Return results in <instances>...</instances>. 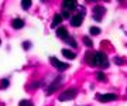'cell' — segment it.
<instances>
[{
  "label": "cell",
  "mask_w": 127,
  "mask_h": 106,
  "mask_svg": "<svg viewBox=\"0 0 127 106\" xmlns=\"http://www.w3.org/2000/svg\"><path fill=\"white\" fill-rule=\"evenodd\" d=\"M78 3L76 1H72V0H65L62 3V7L65 9V11H71V10H75L76 9Z\"/></svg>",
  "instance_id": "cell-6"
},
{
  "label": "cell",
  "mask_w": 127,
  "mask_h": 106,
  "mask_svg": "<svg viewBox=\"0 0 127 106\" xmlns=\"http://www.w3.org/2000/svg\"><path fill=\"white\" fill-rule=\"evenodd\" d=\"M50 62L52 65H54L55 68H58L59 71H65V69H68L69 68V65L68 64H65V62H61V61H58L55 57H51L50 58Z\"/></svg>",
  "instance_id": "cell-3"
},
{
  "label": "cell",
  "mask_w": 127,
  "mask_h": 106,
  "mask_svg": "<svg viewBox=\"0 0 127 106\" xmlns=\"http://www.w3.org/2000/svg\"><path fill=\"white\" fill-rule=\"evenodd\" d=\"M61 16H62V19H68V17H69V13H68V11H64Z\"/></svg>",
  "instance_id": "cell-19"
},
{
  "label": "cell",
  "mask_w": 127,
  "mask_h": 106,
  "mask_svg": "<svg viewBox=\"0 0 127 106\" xmlns=\"http://www.w3.org/2000/svg\"><path fill=\"white\" fill-rule=\"evenodd\" d=\"M89 62H91L92 65L102 67V68L109 67L107 57H106V54H104V52H102V51H97V52H93V54H91V57H89Z\"/></svg>",
  "instance_id": "cell-1"
},
{
  "label": "cell",
  "mask_w": 127,
  "mask_h": 106,
  "mask_svg": "<svg viewBox=\"0 0 127 106\" xmlns=\"http://www.w3.org/2000/svg\"><path fill=\"white\" fill-rule=\"evenodd\" d=\"M61 21H62V16H61V14H55L54 20H52V23H51V27H57L58 24H61Z\"/></svg>",
  "instance_id": "cell-12"
},
{
  "label": "cell",
  "mask_w": 127,
  "mask_h": 106,
  "mask_svg": "<svg viewBox=\"0 0 127 106\" xmlns=\"http://www.w3.org/2000/svg\"><path fill=\"white\" fill-rule=\"evenodd\" d=\"M69 44H71L72 47H76V41H75V40H72V38H69Z\"/></svg>",
  "instance_id": "cell-20"
},
{
  "label": "cell",
  "mask_w": 127,
  "mask_h": 106,
  "mask_svg": "<svg viewBox=\"0 0 127 106\" xmlns=\"http://www.w3.org/2000/svg\"><path fill=\"white\" fill-rule=\"evenodd\" d=\"M82 20H83V14L79 13V14H75L71 17V24H72L73 27H79L82 24Z\"/></svg>",
  "instance_id": "cell-5"
},
{
  "label": "cell",
  "mask_w": 127,
  "mask_h": 106,
  "mask_svg": "<svg viewBox=\"0 0 127 106\" xmlns=\"http://www.w3.org/2000/svg\"><path fill=\"white\" fill-rule=\"evenodd\" d=\"M62 55L65 57V58H68V60H75V57H76V54L73 52V51H71V50H62Z\"/></svg>",
  "instance_id": "cell-10"
},
{
  "label": "cell",
  "mask_w": 127,
  "mask_h": 106,
  "mask_svg": "<svg viewBox=\"0 0 127 106\" xmlns=\"http://www.w3.org/2000/svg\"><path fill=\"white\" fill-rule=\"evenodd\" d=\"M57 35H58L59 38H68L69 34H68V30L65 27H59L58 30H57Z\"/></svg>",
  "instance_id": "cell-9"
},
{
  "label": "cell",
  "mask_w": 127,
  "mask_h": 106,
  "mask_svg": "<svg viewBox=\"0 0 127 106\" xmlns=\"http://www.w3.org/2000/svg\"><path fill=\"white\" fill-rule=\"evenodd\" d=\"M104 14V7H102V6H99V7H95V10H93V16H95V19L96 20H99L102 19V16Z\"/></svg>",
  "instance_id": "cell-8"
},
{
  "label": "cell",
  "mask_w": 127,
  "mask_h": 106,
  "mask_svg": "<svg viewBox=\"0 0 127 106\" xmlns=\"http://www.w3.org/2000/svg\"><path fill=\"white\" fill-rule=\"evenodd\" d=\"M83 42H85V45H88V47H92V45H93V42L91 41V38H88V37L83 38Z\"/></svg>",
  "instance_id": "cell-18"
},
{
  "label": "cell",
  "mask_w": 127,
  "mask_h": 106,
  "mask_svg": "<svg viewBox=\"0 0 127 106\" xmlns=\"http://www.w3.org/2000/svg\"><path fill=\"white\" fill-rule=\"evenodd\" d=\"M116 64H123V60H120V58H116Z\"/></svg>",
  "instance_id": "cell-21"
},
{
  "label": "cell",
  "mask_w": 127,
  "mask_h": 106,
  "mask_svg": "<svg viewBox=\"0 0 127 106\" xmlns=\"http://www.w3.org/2000/svg\"><path fill=\"white\" fill-rule=\"evenodd\" d=\"M9 85H10L9 79H1V82H0V88H1V89H6Z\"/></svg>",
  "instance_id": "cell-13"
},
{
  "label": "cell",
  "mask_w": 127,
  "mask_h": 106,
  "mask_svg": "<svg viewBox=\"0 0 127 106\" xmlns=\"http://www.w3.org/2000/svg\"><path fill=\"white\" fill-rule=\"evenodd\" d=\"M61 82H62V78L59 76V78L57 79V81H55L54 83H51L50 86H48V89H47V95H50V93H52L54 91H57V88H58L59 85H61Z\"/></svg>",
  "instance_id": "cell-7"
},
{
  "label": "cell",
  "mask_w": 127,
  "mask_h": 106,
  "mask_svg": "<svg viewBox=\"0 0 127 106\" xmlns=\"http://www.w3.org/2000/svg\"><path fill=\"white\" fill-rule=\"evenodd\" d=\"M96 78L99 79V81H102V82H104V81H106V75H104L103 72H97V74H96Z\"/></svg>",
  "instance_id": "cell-15"
},
{
  "label": "cell",
  "mask_w": 127,
  "mask_h": 106,
  "mask_svg": "<svg viewBox=\"0 0 127 106\" xmlns=\"http://www.w3.org/2000/svg\"><path fill=\"white\" fill-rule=\"evenodd\" d=\"M20 106H34V105H32V102L23 99V101H20Z\"/></svg>",
  "instance_id": "cell-17"
},
{
  "label": "cell",
  "mask_w": 127,
  "mask_h": 106,
  "mask_svg": "<svg viewBox=\"0 0 127 106\" xmlns=\"http://www.w3.org/2000/svg\"><path fill=\"white\" fill-rule=\"evenodd\" d=\"M76 89L75 88H68V89H65L61 95H59V101L61 102H66V101H71V99H75L76 96Z\"/></svg>",
  "instance_id": "cell-2"
},
{
  "label": "cell",
  "mask_w": 127,
  "mask_h": 106,
  "mask_svg": "<svg viewBox=\"0 0 127 106\" xmlns=\"http://www.w3.org/2000/svg\"><path fill=\"white\" fill-rule=\"evenodd\" d=\"M91 34L92 35H99L100 34V28L99 27H91Z\"/></svg>",
  "instance_id": "cell-14"
},
{
  "label": "cell",
  "mask_w": 127,
  "mask_h": 106,
  "mask_svg": "<svg viewBox=\"0 0 127 106\" xmlns=\"http://www.w3.org/2000/svg\"><path fill=\"white\" fill-rule=\"evenodd\" d=\"M96 99L100 102H112L117 99V95L114 93H104V95H96Z\"/></svg>",
  "instance_id": "cell-4"
},
{
  "label": "cell",
  "mask_w": 127,
  "mask_h": 106,
  "mask_svg": "<svg viewBox=\"0 0 127 106\" xmlns=\"http://www.w3.org/2000/svg\"><path fill=\"white\" fill-rule=\"evenodd\" d=\"M30 6H31V1H30V0H23V1H21V7H23V9H28Z\"/></svg>",
  "instance_id": "cell-16"
},
{
  "label": "cell",
  "mask_w": 127,
  "mask_h": 106,
  "mask_svg": "<svg viewBox=\"0 0 127 106\" xmlns=\"http://www.w3.org/2000/svg\"><path fill=\"white\" fill-rule=\"evenodd\" d=\"M11 26H13V28H16V30H18V28H21L24 26V21L21 19H14L13 23H11Z\"/></svg>",
  "instance_id": "cell-11"
},
{
  "label": "cell",
  "mask_w": 127,
  "mask_h": 106,
  "mask_svg": "<svg viewBox=\"0 0 127 106\" xmlns=\"http://www.w3.org/2000/svg\"><path fill=\"white\" fill-rule=\"evenodd\" d=\"M23 47L26 48V50H27V48H28V42H24V44H23Z\"/></svg>",
  "instance_id": "cell-22"
}]
</instances>
